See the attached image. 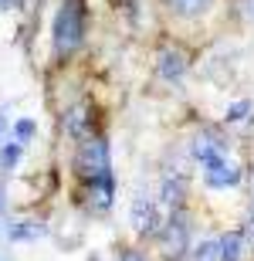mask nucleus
Instances as JSON below:
<instances>
[{
	"label": "nucleus",
	"mask_w": 254,
	"mask_h": 261,
	"mask_svg": "<svg viewBox=\"0 0 254 261\" xmlns=\"http://www.w3.org/2000/svg\"><path fill=\"white\" fill-rule=\"evenodd\" d=\"M85 4L81 0H65L54 14V28H51V41H54V55L58 58H68L81 48L85 41Z\"/></svg>",
	"instance_id": "obj_1"
},
{
	"label": "nucleus",
	"mask_w": 254,
	"mask_h": 261,
	"mask_svg": "<svg viewBox=\"0 0 254 261\" xmlns=\"http://www.w3.org/2000/svg\"><path fill=\"white\" fill-rule=\"evenodd\" d=\"M71 166H75L81 184H105V180H112V153H108V143L102 136L81 139L78 149H75V163Z\"/></svg>",
	"instance_id": "obj_2"
},
{
	"label": "nucleus",
	"mask_w": 254,
	"mask_h": 261,
	"mask_svg": "<svg viewBox=\"0 0 254 261\" xmlns=\"http://www.w3.org/2000/svg\"><path fill=\"white\" fill-rule=\"evenodd\" d=\"M129 224H132V231H136L139 238H156L159 227H163L156 200L146 197V194H139L136 200H132V207H129Z\"/></svg>",
	"instance_id": "obj_3"
},
{
	"label": "nucleus",
	"mask_w": 254,
	"mask_h": 261,
	"mask_svg": "<svg viewBox=\"0 0 254 261\" xmlns=\"http://www.w3.org/2000/svg\"><path fill=\"white\" fill-rule=\"evenodd\" d=\"M241 166L231 160V156H217L210 163H204V184L210 190H231V187L241 184Z\"/></svg>",
	"instance_id": "obj_4"
},
{
	"label": "nucleus",
	"mask_w": 254,
	"mask_h": 261,
	"mask_svg": "<svg viewBox=\"0 0 254 261\" xmlns=\"http://www.w3.org/2000/svg\"><path fill=\"white\" fill-rule=\"evenodd\" d=\"M190 156H193L200 166L217 160V156H227V139L217 133V129H200V133H193V139H190Z\"/></svg>",
	"instance_id": "obj_5"
},
{
	"label": "nucleus",
	"mask_w": 254,
	"mask_h": 261,
	"mask_svg": "<svg viewBox=\"0 0 254 261\" xmlns=\"http://www.w3.org/2000/svg\"><path fill=\"white\" fill-rule=\"evenodd\" d=\"M159 244H163V251L173 254V258H180V254L186 251V241H190V224L183 221V214L173 211V217H170L163 227H159Z\"/></svg>",
	"instance_id": "obj_6"
},
{
	"label": "nucleus",
	"mask_w": 254,
	"mask_h": 261,
	"mask_svg": "<svg viewBox=\"0 0 254 261\" xmlns=\"http://www.w3.org/2000/svg\"><path fill=\"white\" fill-rule=\"evenodd\" d=\"M156 71H159V78L163 82H180V78L186 75V55L180 48H163L156 55Z\"/></svg>",
	"instance_id": "obj_7"
},
{
	"label": "nucleus",
	"mask_w": 254,
	"mask_h": 261,
	"mask_svg": "<svg viewBox=\"0 0 254 261\" xmlns=\"http://www.w3.org/2000/svg\"><path fill=\"white\" fill-rule=\"evenodd\" d=\"M61 126H65V133L71 136V139H88L92 136V116H88V106H75L65 112V119H61Z\"/></svg>",
	"instance_id": "obj_8"
},
{
	"label": "nucleus",
	"mask_w": 254,
	"mask_h": 261,
	"mask_svg": "<svg viewBox=\"0 0 254 261\" xmlns=\"http://www.w3.org/2000/svg\"><path fill=\"white\" fill-rule=\"evenodd\" d=\"M166 10H173L176 17H200L214 7V0H163Z\"/></svg>",
	"instance_id": "obj_9"
},
{
	"label": "nucleus",
	"mask_w": 254,
	"mask_h": 261,
	"mask_svg": "<svg viewBox=\"0 0 254 261\" xmlns=\"http://www.w3.org/2000/svg\"><path fill=\"white\" fill-rule=\"evenodd\" d=\"M48 234V227L41 221H20V224H10L7 227V238L10 241H38V238H44Z\"/></svg>",
	"instance_id": "obj_10"
},
{
	"label": "nucleus",
	"mask_w": 254,
	"mask_h": 261,
	"mask_svg": "<svg viewBox=\"0 0 254 261\" xmlns=\"http://www.w3.org/2000/svg\"><path fill=\"white\" fill-rule=\"evenodd\" d=\"M241 254H244V234L227 231L220 238V261H241Z\"/></svg>",
	"instance_id": "obj_11"
},
{
	"label": "nucleus",
	"mask_w": 254,
	"mask_h": 261,
	"mask_svg": "<svg viewBox=\"0 0 254 261\" xmlns=\"http://www.w3.org/2000/svg\"><path fill=\"white\" fill-rule=\"evenodd\" d=\"M254 116V102H247V98H237L234 106H227L224 112V122L227 126H234V122H244V119Z\"/></svg>",
	"instance_id": "obj_12"
},
{
	"label": "nucleus",
	"mask_w": 254,
	"mask_h": 261,
	"mask_svg": "<svg viewBox=\"0 0 254 261\" xmlns=\"http://www.w3.org/2000/svg\"><path fill=\"white\" fill-rule=\"evenodd\" d=\"M190 261H220V241H200V244H193Z\"/></svg>",
	"instance_id": "obj_13"
},
{
	"label": "nucleus",
	"mask_w": 254,
	"mask_h": 261,
	"mask_svg": "<svg viewBox=\"0 0 254 261\" xmlns=\"http://www.w3.org/2000/svg\"><path fill=\"white\" fill-rule=\"evenodd\" d=\"M34 133H38V122H34V119H17V122H14V139H17L20 146L31 143Z\"/></svg>",
	"instance_id": "obj_14"
},
{
	"label": "nucleus",
	"mask_w": 254,
	"mask_h": 261,
	"mask_svg": "<svg viewBox=\"0 0 254 261\" xmlns=\"http://www.w3.org/2000/svg\"><path fill=\"white\" fill-rule=\"evenodd\" d=\"M20 160V143L14 139V143H7L4 149H0V163H4V170H14Z\"/></svg>",
	"instance_id": "obj_15"
},
{
	"label": "nucleus",
	"mask_w": 254,
	"mask_h": 261,
	"mask_svg": "<svg viewBox=\"0 0 254 261\" xmlns=\"http://www.w3.org/2000/svg\"><path fill=\"white\" fill-rule=\"evenodd\" d=\"M122 261H149L143 251H122Z\"/></svg>",
	"instance_id": "obj_16"
},
{
	"label": "nucleus",
	"mask_w": 254,
	"mask_h": 261,
	"mask_svg": "<svg viewBox=\"0 0 254 261\" xmlns=\"http://www.w3.org/2000/svg\"><path fill=\"white\" fill-rule=\"evenodd\" d=\"M241 7H244V14L254 20V0H241Z\"/></svg>",
	"instance_id": "obj_17"
},
{
	"label": "nucleus",
	"mask_w": 254,
	"mask_h": 261,
	"mask_svg": "<svg viewBox=\"0 0 254 261\" xmlns=\"http://www.w3.org/2000/svg\"><path fill=\"white\" fill-rule=\"evenodd\" d=\"M0 129H4V119H0Z\"/></svg>",
	"instance_id": "obj_18"
},
{
	"label": "nucleus",
	"mask_w": 254,
	"mask_h": 261,
	"mask_svg": "<svg viewBox=\"0 0 254 261\" xmlns=\"http://www.w3.org/2000/svg\"><path fill=\"white\" fill-rule=\"evenodd\" d=\"M112 4H119V0H112Z\"/></svg>",
	"instance_id": "obj_19"
}]
</instances>
